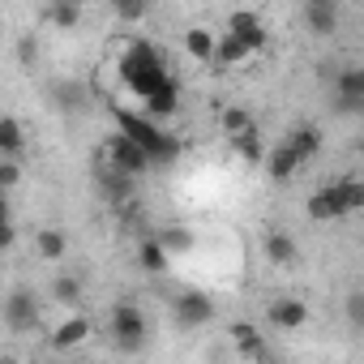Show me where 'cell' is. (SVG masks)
<instances>
[{"label":"cell","mask_w":364,"mask_h":364,"mask_svg":"<svg viewBox=\"0 0 364 364\" xmlns=\"http://www.w3.org/2000/svg\"><path fill=\"white\" fill-rule=\"evenodd\" d=\"M347 317H351V326H355V330H364V291L347 296Z\"/></svg>","instance_id":"30"},{"label":"cell","mask_w":364,"mask_h":364,"mask_svg":"<svg viewBox=\"0 0 364 364\" xmlns=\"http://www.w3.org/2000/svg\"><path fill=\"white\" fill-rule=\"evenodd\" d=\"M343 215H347V206H343V189L338 185H326V189H317L309 198V219L326 223V219H343Z\"/></svg>","instance_id":"7"},{"label":"cell","mask_w":364,"mask_h":364,"mask_svg":"<svg viewBox=\"0 0 364 364\" xmlns=\"http://www.w3.org/2000/svg\"><path fill=\"white\" fill-rule=\"evenodd\" d=\"M116 18H124V22H141V18H146V5H141V0H120V5H116Z\"/></svg>","instance_id":"29"},{"label":"cell","mask_w":364,"mask_h":364,"mask_svg":"<svg viewBox=\"0 0 364 364\" xmlns=\"http://www.w3.org/2000/svg\"><path fill=\"white\" fill-rule=\"evenodd\" d=\"M22 146H26L22 120H18V116H5V120H0V150H5V159H14Z\"/></svg>","instance_id":"20"},{"label":"cell","mask_w":364,"mask_h":364,"mask_svg":"<svg viewBox=\"0 0 364 364\" xmlns=\"http://www.w3.org/2000/svg\"><path fill=\"white\" fill-rule=\"evenodd\" d=\"M270 321H274L279 330H304V326H309V304L296 300V296H279V300L270 304Z\"/></svg>","instance_id":"6"},{"label":"cell","mask_w":364,"mask_h":364,"mask_svg":"<svg viewBox=\"0 0 364 364\" xmlns=\"http://www.w3.org/2000/svg\"><path fill=\"white\" fill-rule=\"evenodd\" d=\"M185 52L198 65H210V60H219V35H210L206 26H189L185 31Z\"/></svg>","instance_id":"9"},{"label":"cell","mask_w":364,"mask_h":364,"mask_svg":"<svg viewBox=\"0 0 364 364\" xmlns=\"http://www.w3.org/2000/svg\"><path fill=\"white\" fill-rule=\"evenodd\" d=\"M9 326L14 330H31L35 326V300H31V291H14L9 296Z\"/></svg>","instance_id":"17"},{"label":"cell","mask_w":364,"mask_h":364,"mask_svg":"<svg viewBox=\"0 0 364 364\" xmlns=\"http://www.w3.org/2000/svg\"><path fill=\"white\" fill-rule=\"evenodd\" d=\"M86 338H90V321H86V317H65V321L56 326V334H52V347L69 351V347H77V343H86Z\"/></svg>","instance_id":"14"},{"label":"cell","mask_w":364,"mask_h":364,"mask_svg":"<svg viewBox=\"0 0 364 364\" xmlns=\"http://www.w3.org/2000/svg\"><path fill=\"white\" fill-rule=\"evenodd\" d=\"M112 120H116V133H124L129 141H137L154 163H171L180 154V141L167 137L146 112H129V107H112Z\"/></svg>","instance_id":"2"},{"label":"cell","mask_w":364,"mask_h":364,"mask_svg":"<svg viewBox=\"0 0 364 364\" xmlns=\"http://www.w3.org/2000/svg\"><path fill=\"white\" fill-rule=\"evenodd\" d=\"M0 245H5V249L18 245V223H14V215H5V232H0Z\"/></svg>","instance_id":"32"},{"label":"cell","mask_w":364,"mask_h":364,"mask_svg":"<svg viewBox=\"0 0 364 364\" xmlns=\"http://www.w3.org/2000/svg\"><path fill=\"white\" fill-rule=\"evenodd\" d=\"M112 338L120 343V351H141V343H146V317H141V309L116 304V313H112Z\"/></svg>","instance_id":"4"},{"label":"cell","mask_w":364,"mask_h":364,"mask_svg":"<svg viewBox=\"0 0 364 364\" xmlns=\"http://www.w3.org/2000/svg\"><path fill=\"white\" fill-rule=\"evenodd\" d=\"M253 56V48L240 35H219V65H245Z\"/></svg>","instance_id":"21"},{"label":"cell","mask_w":364,"mask_h":364,"mask_svg":"<svg viewBox=\"0 0 364 364\" xmlns=\"http://www.w3.org/2000/svg\"><path fill=\"white\" fill-rule=\"evenodd\" d=\"M167 257H171V253L163 249V240H141V245H137V266L150 270V274H163V270H167Z\"/></svg>","instance_id":"16"},{"label":"cell","mask_w":364,"mask_h":364,"mask_svg":"<svg viewBox=\"0 0 364 364\" xmlns=\"http://www.w3.org/2000/svg\"><path fill=\"white\" fill-rule=\"evenodd\" d=\"M262 249H266V262H274V266H291L296 262V240L287 232H266Z\"/></svg>","instance_id":"15"},{"label":"cell","mask_w":364,"mask_h":364,"mask_svg":"<svg viewBox=\"0 0 364 364\" xmlns=\"http://www.w3.org/2000/svg\"><path fill=\"white\" fill-rule=\"evenodd\" d=\"M304 22H309L313 35H334V26H338V9L330 5V0H309V5H304Z\"/></svg>","instance_id":"12"},{"label":"cell","mask_w":364,"mask_h":364,"mask_svg":"<svg viewBox=\"0 0 364 364\" xmlns=\"http://www.w3.org/2000/svg\"><path fill=\"white\" fill-rule=\"evenodd\" d=\"M120 82H124L141 103H146V99H154L159 90H167V86H171V73H167L163 56L154 52V43L133 39V43L124 48V56H120Z\"/></svg>","instance_id":"1"},{"label":"cell","mask_w":364,"mask_h":364,"mask_svg":"<svg viewBox=\"0 0 364 364\" xmlns=\"http://www.w3.org/2000/svg\"><path fill=\"white\" fill-rule=\"evenodd\" d=\"M338 189H343L347 215H351V210H364V180H338Z\"/></svg>","instance_id":"26"},{"label":"cell","mask_w":364,"mask_h":364,"mask_svg":"<svg viewBox=\"0 0 364 364\" xmlns=\"http://www.w3.org/2000/svg\"><path fill=\"white\" fill-rule=\"evenodd\" d=\"M107 163H112V167H120L124 176H141V171H150V167H154V159H150L137 141H129L124 133H112V137H107Z\"/></svg>","instance_id":"3"},{"label":"cell","mask_w":364,"mask_h":364,"mask_svg":"<svg viewBox=\"0 0 364 364\" xmlns=\"http://www.w3.org/2000/svg\"><path fill=\"white\" fill-rule=\"evenodd\" d=\"M35 253L43 262H65L69 257V236L56 232V228H43V232H35Z\"/></svg>","instance_id":"13"},{"label":"cell","mask_w":364,"mask_h":364,"mask_svg":"<svg viewBox=\"0 0 364 364\" xmlns=\"http://www.w3.org/2000/svg\"><path fill=\"white\" fill-rule=\"evenodd\" d=\"M48 22H56V26H77L82 22V9L77 5H48Z\"/></svg>","instance_id":"27"},{"label":"cell","mask_w":364,"mask_h":364,"mask_svg":"<svg viewBox=\"0 0 364 364\" xmlns=\"http://www.w3.org/2000/svg\"><path fill=\"white\" fill-rule=\"evenodd\" d=\"M287 146H291V150H296V154H300V159L309 163V159H313V154L321 150V133H317L313 124H304V129H296V133L287 137Z\"/></svg>","instance_id":"24"},{"label":"cell","mask_w":364,"mask_h":364,"mask_svg":"<svg viewBox=\"0 0 364 364\" xmlns=\"http://www.w3.org/2000/svg\"><path fill=\"white\" fill-rule=\"evenodd\" d=\"M232 343H236L245 355H262V347H266V338H262V330H257L253 321H232Z\"/></svg>","instance_id":"18"},{"label":"cell","mask_w":364,"mask_h":364,"mask_svg":"<svg viewBox=\"0 0 364 364\" xmlns=\"http://www.w3.org/2000/svg\"><path fill=\"white\" fill-rule=\"evenodd\" d=\"M334 90L343 99V107H364V65H351L334 77Z\"/></svg>","instance_id":"11"},{"label":"cell","mask_w":364,"mask_h":364,"mask_svg":"<svg viewBox=\"0 0 364 364\" xmlns=\"http://www.w3.org/2000/svg\"><path fill=\"white\" fill-rule=\"evenodd\" d=\"M232 150H236L245 163H262V159H266V146H262V133H257V124H253L249 133L232 137Z\"/></svg>","instance_id":"22"},{"label":"cell","mask_w":364,"mask_h":364,"mask_svg":"<svg viewBox=\"0 0 364 364\" xmlns=\"http://www.w3.org/2000/svg\"><path fill=\"white\" fill-rule=\"evenodd\" d=\"M300 167H304V159H300L287 141H279V146L266 154V171H270V180H291Z\"/></svg>","instance_id":"10"},{"label":"cell","mask_w":364,"mask_h":364,"mask_svg":"<svg viewBox=\"0 0 364 364\" xmlns=\"http://www.w3.org/2000/svg\"><path fill=\"white\" fill-rule=\"evenodd\" d=\"M171 309H176V321L189 326V330H193V326H206V321L215 317V300H210L206 291H180Z\"/></svg>","instance_id":"5"},{"label":"cell","mask_w":364,"mask_h":364,"mask_svg":"<svg viewBox=\"0 0 364 364\" xmlns=\"http://www.w3.org/2000/svg\"><path fill=\"white\" fill-rule=\"evenodd\" d=\"M0 364H22V360H18V355H5V360H0Z\"/></svg>","instance_id":"33"},{"label":"cell","mask_w":364,"mask_h":364,"mask_svg":"<svg viewBox=\"0 0 364 364\" xmlns=\"http://www.w3.org/2000/svg\"><path fill=\"white\" fill-rule=\"evenodd\" d=\"M52 291H56V300H60V304H77V296H82L77 279H69V274H60V279L52 283Z\"/></svg>","instance_id":"28"},{"label":"cell","mask_w":364,"mask_h":364,"mask_svg":"<svg viewBox=\"0 0 364 364\" xmlns=\"http://www.w3.org/2000/svg\"><path fill=\"white\" fill-rule=\"evenodd\" d=\"M228 35H240L253 52H262V48H266V26H262V18H257V14H249V9H236V14H232Z\"/></svg>","instance_id":"8"},{"label":"cell","mask_w":364,"mask_h":364,"mask_svg":"<svg viewBox=\"0 0 364 364\" xmlns=\"http://www.w3.org/2000/svg\"><path fill=\"white\" fill-rule=\"evenodd\" d=\"M176 107H180V90H176V82H171L167 90H159L154 99H146V116H150V120H163V116H171Z\"/></svg>","instance_id":"23"},{"label":"cell","mask_w":364,"mask_h":364,"mask_svg":"<svg viewBox=\"0 0 364 364\" xmlns=\"http://www.w3.org/2000/svg\"><path fill=\"white\" fill-rule=\"evenodd\" d=\"M163 249L167 253H189L193 249V232L189 228H167L163 232Z\"/></svg>","instance_id":"25"},{"label":"cell","mask_w":364,"mask_h":364,"mask_svg":"<svg viewBox=\"0 0 364 364\" xmlns=\"http://www.w3.org/2000/svg\"><path fill=\"white\" fill-rule=\"evenodd\" d=\"M219 124H223V133H228V137H240V133H249V129H253V116H249L240 103H228V107H219Z\"/></svg>","instance_id":"19"},{"label":"cell","mask_w":364,"mask_h":364,"mask_svg":"<svg viewBox=\"0 0 364 364\" xmlns=\"http://www.w3.org/2000/svg\"><path fill=\"white\" fill-rule=\"evenodd\" d=\"M18 180H22V167H18V159H5V163H0V185H5V189H14Z\"/></svg>","instance_id":"31"}]
</instances>
